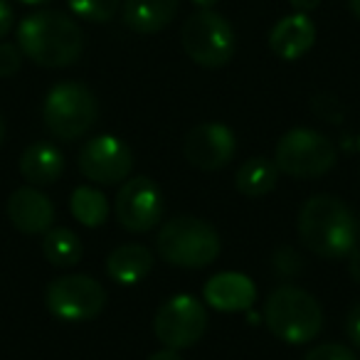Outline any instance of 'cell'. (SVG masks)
<instances>
[{
    "label": "cell",
    "instance_id": "6da1fadb",
    "mask_svg": "<svg viewBox=\"0 0 360 360\" xmlns=\"http://www.w3.org/2000/svg\"><path fill=\"white\" fill-rule=\"evenodd\" d=\"M299 237L321 259H343L358 247L360 222L335 195H314L299 212Z\"/></svg>",
    "mask_w": 360,
    "mask_h": 360
},
{
    "label": "cell",
    "instance_id": "7a4b0ae2",
    "mask_svg": "<svg viewBox=\"0 0 360 360\" xmlns=\"http://www.w3.org/2000/svg\"><path fill=\"white\" fill-rule=\"evenodd\" d=\"M18 47L40 67L60 70L75 65L84 50V32L72 18L57 11H40L18 25Z\"/></svg>",
    "mask_w": 360,
    "mask_h": 360
},
{
    "label": "cell",
    "instance_id": "3957f363",
    "mask_svg": "<svg viewBox=\"0 0 360 360\" xmlns=\"http://www.w3.org/2000/svg\"><path fill=\"white\" fill-rule=\"evenodd\" d=\"M264 321L279 340L301 345L314 340L323 328L321 304L299 286H279L264 304Z\"/></svg>",
    "mask_w": 360,
    "mask_h": 360
},
{
    "label": "cell",
    "instance_id": "277c9868",
    "mask_svg": "<svg viewBox=\"0 0 360 360\" xmlns=\"http://www.w3.org/2000/svg\"><path fill=\"white\" fill-rule=\"evenodd\" d=\"M158 252L168 264L183 269H202L212 264L222 250L217 230L200 217H173L158 232Z\"/></svg>",
    "mask_w": 360,
    "mask_h": 360
},
{
    "label": "cell",
    "instance_id": "5b68a950",
    "mask_svg": "<svg viewBox=\"0 0 360 360\" xmlns=\"http://www.w3.org/2000/svg\"><path fill=\"white\" fill-rule=\"evenodd\" d=\"M99 116V104L89 86L79 82H62L52 86L42 106V119L55 139L75 141L84 136Z\"/></svg>",
    "mask_w": 360,
    "mask_h": 360
},
{
    "label": "cell",
    "instance_id": "8992f818",
    "mask_svg": "<svg viewBox=\"0 0 360 360\" xmlns=\"http://www.w3.org/2000/svg\"><path fill=\"white\" fill-rule=\"evenodd\" d=\"M180 45L195 65L220 70L235 57V30L215 11H198L183 22Z\"/></svg>",
    "mask_w": 360,
    "mask_h": 360
},
{
    "label": "cell",
    "instance_id": "52a82bcc",
    "mask_svg": "<svg viewBox=\"0 0 360 360\" xmlns=\"http://www.w3.org/2000/svg\"><path fill=\"white\" fill-rule=\"evenodd\" d=\"M333 141L314 129H291L276 143L274 163L291 178H319L335 165Z\"/></svg>",
    "mask_w": 360,
    "mask_h": 360
},
{
    "label": "cell",
    "instance_id": "ba28073f",
    "mask_svg": "<svg viewBox=\"0 0 360 360\" xmlns=\"http://www.w3.org/2000/svg\"><path fill=\"white\" fill-rule=\"evenodd\" d=\"M50 314L67 323L91 321L104 311L106 289L89 274H67L52 279L45 291Z\"/></svg>",
    "mask_w": 360,
    "mask_h": 360
},
{
    "label": "cell",
    "instance_id": "9c48e42d",
    "mask_svg": "<svg viewBox=\"0 0 360 360\" xmlns=\"http://www.w3.org/2000/svg\"><path fill=\"white\" fill-rule=\"evenodd\" d=\"M207 330V311L195 296H170L153 319V333L165 348L183 350L195 345Z\"/></svg>",
    "mask_w": 360,
    "mask_h": 360
},
{
    "label": "cell",
    "instance_id": "30bf717a",
    "mask_svg": "<svg viewBox=\"0 0 360 360\" xmlns=\"http://www.w3.org/2000/svg\"><path fill=\"white\" fill-rule=\"evenodd\" d=\"M79 170L99 186H116L134 170V153L116 136H94L79 150Z\"/></svg>",
    "mask_w": 360,
    "mask_h": 360
},
{
    "label": "cell",
    "instance_id": "8fae6325",
    "mask_svg": "<svg viewBox=\"0 0 360 360\" xmlns=\"http://www.w3.org/2000/svg\"><path fill=\"white\" fill-rule=\"evenodd\" d=\"M114 210L124 230L148 232L163 217V193L148 175H139L121 186Z\"/></svg>",
    "mask_w": 360,
    "mask_h": 360
},
{
    "label": "cell",
    "instance_id": "7c38bea8",
    "mask_svg": "<svg viewBox=\"0 0 360 360\" xmlns=\"http://www.w3.org/2000/svg\"><path fill=\"white\" fill-rule=\"evenodd\" d=\"M235 148L237 141L232 129H227L225 124H215V121L193 126L183 141V155L188 163L207 173L225 168L235 158Z\"/></svg>",
    "mask_w": 360,
    "mask_h": 360
},
{
    "label": "cell",
    "instance_id": "4fadbf2b",
    "mask_svg": "<svg viewBox=\"0 0 360 360\" xmlns=\"http://www.w3.org/2000/svg\"><path fill=\"white\" fill-rule=\"evenodd\" d=\"M8 220L25 235H42L55 222V205L37 188H18L8 198Z\"/></svg>",
    "mask_w": 360,
    "mask_h": 360
},
{
    "label": "cell",
    "instance_id": "5bb4252c",
    "mask_svg": "<svg viewBox=\"0 0 360 360\" xmlns=\"http://www.w3.org/2000/svg\"><path fill=\"white\" fill-rule=\"evenodd\" d=\"M202 296H205V301L212 309L232 314V311H247L255 304L257 286L247 274H240V271H222V274H215L205 281Z\"/></svg>",
    "mask_w": 360,
    "mask_h": 360
},
{
    "label": "cell",
    "instance_id": "9a60e30c",
    "mask_svg": "<svg viewBox=\"0 0 360 360\" xmlns=\"http://www.w3.org/2000/svg\"><path fill=\"white\" fill-rule=\"evenodd\" d=\"M316 42V25L309 15L294 13L286 15L271 27L269 32V47L279 60L294 62L304 57Z\"/></svg>",
    "mask_w": 360,
    "mask_h": 360
},
{
    "label": "cell",
    "instance_id": "2e32d148",
    "mask_svg": "<svg viewBox=\"0 0 360 360\" xmlns=\"http://www.w3.org/2000/svg\"><path fill=\"white\" fill-rule=\"evenodd\" d=\"M180 0H124V25L139 35L160 32L175 20Z\"/></svg>",
    "mask_w": 360,
    "mask_h": 360
},
{
    "label": "cell",
    "instance_id": "e0dca14e",
    "mask_svg": "<svg viewBox=\"0 0 360 360\" xmlns=\"http://www.w3.org/2000/svg\"><path fill=\"white\" fill-rule=\"evenodd\" d=\"M20 173L32 186H52L65 173V155L55 143L37 141L22 150Z\"/></svg>",
    "mask_w": 360,
    "mask_h": 360
},
{
    "label": "cell",
    "instance_id": "ac0fdd59",
    "mask_svg": "<svg viewBox=\"0 0 360 360\" xmlns=\"http://www.w3.org/2000/svg\"><path fill=\"white\" fill-rule=\"evenodd\" d=\"M153 269V255L143 245H121L106 257V274L121 286L143 281Z\"/></svg>",
    "mask_w": 360,
    "mask_h": 360
},
{
    "label": "cell",
    "instance_id": "d6986e66",
    "mask_svg": "<svg viewBox=\"0 0 360 360\" xmlns=\"http://www.w3.org/2000/svg\"><path fill=\"white\" fill-rule=\"evenodd\" d=\"M279 180V168L269 158H250L237 170V191L247 198L269 195Z\"/></svg>",
    "mask_w": 360,
    "mask_h": 360
},
{
    "label": "cell",
    "instance_id": "ffe728a7",
    "mask_svg": "<svg viewBox=\"0 0 360 360\" xmlns=\"http://www.w3.org/2000/svg\"><path fill=\"white\" fill-rule=\"evenodd\" d=\"M42 255L57 269H70L84 255V247H82L77 232L67 230V227H55V230H47L42 237Z\"/></svg>",
    "mask_w": 360,
    "mask_h": 360
},
{
    "label": "cell",
    "instance_id": "44dd1931",
    "mask_svg": "<svg viewBox=\"0 0 360 360\" xmlns=\"http://www.w3.org/2000/svg\"><path fill=\"white\" fill-rule=\"evenodd\" d=\"M70 210L77 222L84 227H101L109 217V202H106L104 193L96 188L82 186L72 193L70 198Z\"/></svg>",
    "mask_w": 360,
    "mask_h": 360
},
{
    "label": "cell",
    "instance_id": "7402d4cb",
    "mask_svg": "<svg viewBox=\"0 0 360 360\" xmlns=\"http://www.w3.org/2000/svg\"><path fill=\"white\" fill-rule=\"evenodd\" d=\"M70 8L82 20L104 25V22L114 20L121 8V0H70Z\"/></svg>",
    "mask_w": 360,
    "mask_h": 360
},
{
    "label": "cell",
    "instance_id": "603a6c76",
    "mask_svg": "<svg viewBox=\"0 0 360 360\" xmlns=\"http://www.w3.org/2000/svg\"><path fill=\"white\" fill-rule=\"evenodd\" d=\"M304 360H358V358L343 343H321L314 350H309Z\"/></svg>",
    "mask_w": 360,
    "mask_h": 360
},
{
    "label": "cell",
    "instance_id": "cb8c5ba5",
    "mask_svg": "<svg viewBox=\"0 0 360 360\" xmlns=\"http://www.w3.org/2000/svg\"><path fill=\"white\" fill-rule=\"evenodd\" d=\"M22 65V50L13 42H0V79L13 77Z\"/></svg>",
    "mask_w": 360,
    "mask_h": 360
},
{
    "label": "cell",
    "instance_id": "d4e9b609",
    "mask_svg": "<svg viewBox=\"0 0 360 360\" xmlns=\"http://www.w3.org/2000/svg\"><path fill=\"white\" fill-rule=\"evenodd\" d=\"M345 335L355 348H360V304H355L345 316Z\"/></svg>",
    "mask_w": 360,
    "mask_h": 360
},
{
    "label": "cell",
    "instance_id": "484cf974",
    "mask_svg": "<svg viewBox=\"0 0 360 360\" xmlns=\"http://www.w3.org/2000/svg\"><path fill=\"white\" fill-rule=\"evenodd\" d=\"M13 22H15L13 8L8 6V0H0V40L13 30Z\"/></svg>",
    "mask_w": 360,
    "mask_h": 360
},
{
    "label": "cell",
    "instance_id": "4316f807",
    "mask_svg": "<svg viewBox=\"0 0 360 360\" xmlns=\"http://www.w3.org/2000/svg\"><path fill=\"white\" fill-rule=\"evenodd\" d=\"M289 3L296 13H304V15H309L311 11H316L321 6V0H289Z\"/></svg>",
    "mask_w": 360,
    "mask_h": 360
},
{
    "label": "cell",
    "instance_id": "83f0119b",
    "mask_svg": "<svg viewBox=\"0 0 360 360\" xmlns=\"http://www.w3.org/2000/svg\"><path fill=\"white\" fill-rule=\"evenodd\" d=\"M348 271H350V276H353V279L360 284V247H355V250L350 252Z\"/></svg>",
    "mask_w": 360,
    "mask_h": 360
},
{
    "label": "cell",
    "instance_id": "f1b7e54d",
    "mask_svg": "<svg viewBox=\"0 0 360 360\" xmlns=\"http://www.w3.org/2000/svg\"><path fill=\"white\" fill-rule=\"evenodd\" d=\"M148 360H183V358H180V353H178V350L163 348V350H158V353L148 355Z\"/></svg>",
    "mask_w": 360,
    "mask_h": 360
},
{
    "label": "cell",
    "instance_id": "f546056e",
    "mask_svg": "<svg viewBox=\"0 0 360 360\" xmlns=\"http://www.w3.org/2000/svg\"><path fill=\"white\" fill-rule=\"evenodd\" d=\"M193 3H195V6L200 8V11H210V8L215 6L217 0H193Z\"/></svg>",
    "mask_w": 360,
    "mask_h": 360
},
{
    "label": "cell",
    "instance_id": "4dcf8cb0",
    "mask_svg": "<svg viewBox=\"0 0 360 360\" xmlns=\"http://www.w3.org/2000/svg\"><path fill=\"white\" fill-rule=\"evenodd\" d=\"M348 6H350V11H353V15L360 20V0H348Z\"/></svg>",
    "mask_w": 360,
    "mask_h": 360
},
{
    "label": "cell",
    "instance_id": "1f68e13d",
    "mask_svg": "<svg viewBox=\"0 0 360 360\" xmlns=\"http://www.w3.org/2000/svg\"><path fill=\"white\" fill-rule=\"evenodd\" d=\"M22 6H42V3H50V0H20Z\"/></svg>",
    "mask_w": 360,
    "mask_h": 360
},
{
    "label": "cell",
    "instance_id": "d6a6232c",
    "mask_svg": "<svg viewBox=\"0 0 360 360\" xmlns=\"http://www.w3.org/2000/svg\"><path fill=\"white\" fill-rule=\"evenodd\" d=\"M3 139H6V121L0 116V143H3Z\"/></svg>",
    "mask_w": 360,
    "mask_h": 360
}]
</instances>
